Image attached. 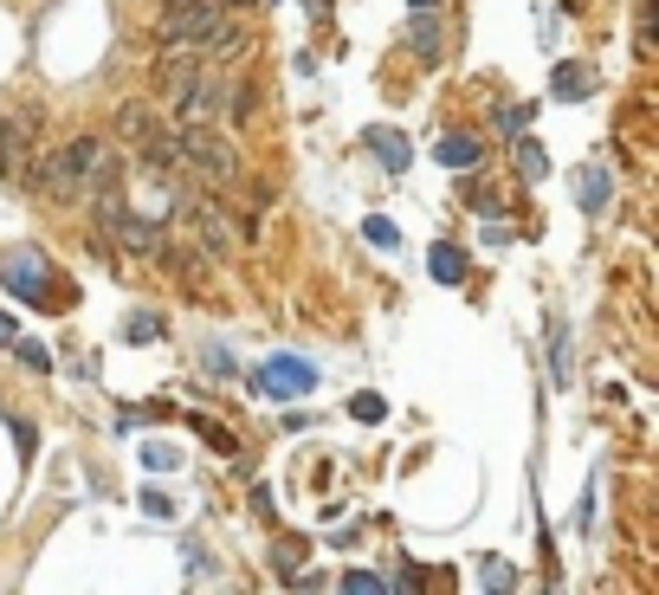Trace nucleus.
Returning <instances> with one entry per match:
<instances>
[{
	"instance_id": "obj_1",
	"label": "nucleus",
	"mask_w": 659,
	"mask_h": 595,
	"mask_svg": "<svg viewBox=\"0 0 659 595\" xmlns=\"http://www.w3.org/2000/svg\"><path fill=\"white\" fill-rule=\"evenodd\" d=\"M27 182L45 188L52 201H91V194H104V188H123V155H116L104 137H72L59 155L33 162Z\"/></svg>"
},
{
	"instance_id": "obj_2",
	"label": "nucleus",
	"mask_w": 659,
	"mask_h": 595,
	"mask_svg": "<svg viewBox=\"0 0 659 595\" xmlns=\"http://www.w3.org/2000/svg\"><path fill=\"white\" fill-rule=\"evenodd\" d=\"M162 104L182 117V123H214V65L201 59V52H182V46H169V59H162Z\"/></svg>"
},
{
	"instance_id": "obj_3",
	"label": "nucleus",
	"mask_w": 659,
	"mask_h": 595,
	"mask_svg": "<svg viewBox=\"0 0 659 595\" xmlns=\"http://www.w3.org/2000/svg\"><path fill=\"white\" fill-rule=\"evenodd\" d=\"M175 143H182V169L194 182H214V188L240 182V149H233L226 130H214V123H182Z\"/></svg>"
},
{
	"instance_id": "obj_4",
	"label": "nucleus",
	"mask_w": 659,
	"mask_h": 595,
	"mask_svg": "<svg viewBox=\"0 0 659 595\" xmlns=\"http://www.w3.org/2000/svg\"><path fill=\"white\" fill-rule=\"evenodd\" d=\"M220 13L214 0H169V13H162V46H182V52H201L207 46V33H214Z\"/></svg>"
},
{
	"instance_id": "obj_5",
	"label": "nucleus",
	"mask_w": 659,
	"mask_h": 595,
	"mask_svg": "<svg viewBox=\"0 0 659 595\" xmlns=\"http://www.w3.org/2000/svg\"><path fill=\"white\" fill-rule=\"evenodd\" d=\"M182 214H187V226L201 233L207 260H233V253H240V226H226V214H220L207 194H187V201H182Z\"/></svg>"
},
{
	"instance_id": "obj_6",
	"label": "nucleus",
	"mask_w": 659,
	"mask_h": 595,
	"mask_svg": "<svg viewBox=\"0 0 659 595\" xmlns=\"http://www.w3.org/2000/svg\"><path fill=\"white\" fill-rule=\"evenodd\" d=\"M258 389H265V395H285V402H292V395H311V389H317V363H304V356H272V363L258 370Z\"/></svg>"
},
{
	"instance_id": "obj_7",
	"label": "nucleus",
	"mask_w": 659,
	"mask_h": 595,
	"mask_svg": "<svg viewBox=\"0 0 659 595\" xmlns=\"http://www.w3.org/2000/svg\"><path fill=\"white\" fill-rule=\"evenodd\" d=\"M27 155H33V130L27 123H0V175L7 182H27V169H33Z\"/></svg>"
},
{
	"instance_id": "obj_8",
	"label": "nucleus",
	"mask_w": 659,
	"mask_h": 595,
	"mask_svg": "<svg viewBox=\"0 0 659 595\" xmlns=\"http://www.w3.org/2000/svg\"><path fill=\"white\" fill-rule=\"evenodd\" d=\"M407 46H414L427 65H439V59H446V27L434 20V7H414V20H407Z\"/></svg>"
},
{
	"instance_id": "obj_9",
	"label": "nucleus",
	"mask_w": 659,
	"mask_h": 595,
	"mask_svg": "<svg viewBox=\"0 0 659 595\" xmlns=\"http://www.w3.org/2000/svg\"><path fill=\"white\" fill-rule=\"evenodd\" d=\"M363 143L375 149V162H382L388 175H402L407 162H414V149H407V137H402V130H388V123H375V130H363Z\"/></svg>"
},
{
	"instance_id": "obj_10",
	"label": "nucleus",
	"mask_w": 659,
	"mask_h": 595,
	"mask_svg": "<svg viewBox=\"0 0 659 595\" xmlns=\"http://www.w3.org/2000/svg\"><path fill=\"white\" fill-rule=\"evenodd\" d=\"M434 155H439V169H453V175H466V169H478V155H485V143H478L473 130H446Z\"/></svg>"
},
{
	"instance_id": "obj_11",
	"label": "nucleus",
	"mask_w": 659,
	"mask_h": 595,
	"mask_svg": "<svg viewBox=\"0 0 659 595\" xmlns=\"http://www.w3.org/2000/svg\"><path fill=\"white\" fill-rule=\"evenodd\" d=\"M576 201H582V214H601V208L615 201V175H608L601 162H588V169H576Z\"/></svg>"
},
{
	"instance_id": "obj_12",
	"label": "nucleus",
	"mask_w": 659,
	"mask_h": 595,
	"mask_svg": "<svg viewBox=\"0 0 659 595\" xmlns=\"http://www.w3.org/2000/svg\"><path fill=\"white\" fill-rule=\"evenodd\" d=\"M427 272H434L439 285H459V279H466V253H459L453 240H439L434 253H427Z\"/></svg>"
},
{
	"instance_id": "obj_13",
	"label": "nucleus",
	"mask_w": 659,
	"mask_h": 595,
	"mask_svg": "<svg viewBox=\"0 0 659 595\" xmlns=\"http://www.w3.org/2000/svg\"><path fill=\"white\" fill-rule=\"evenodd\" d=\"M595 91V72L588 65H556V104H576Z\"/></svg>"
},
{
	"instance_id": "obj_14",
	"label": "nucleus",
	"mask_w": 659,
	"mask_h": 595,
	"mask_svg": "<svg viewBox=\"0 0 659 595\" xmlns=\"http://www.w3.org/2000/svg\"><path fill=\"white\" fill-rule=\"evenodd\" d=\"M549 375H556V382H569V324H562V317H549Z\"/></svg>"
},
{
	"instance_id": "obj_15",
	"label": "nucleus",
	"mask_w": 659,
	"mask_h": 595,
	"mask_svg": "<svg viewBox=\"0 0 659 595\" xmlns=\"http://www.w3.org/2000/svg\"><path fill=\"white\" fill-rule=\"evenodd\" d=\"M182 563H187V583H214V551H201L194 537L182 544Z\"/></svg>"
},
{
	"instance_id": "obj_16",
	"label": "nucleus",
	"mask_w": 659,
	"mask_h": 595,
	"mask_svg": "<svg viewBox=\"0 0 659 595\" xmlns=\"http://www.w3.org/2000/svg\"><path fill=\"white\" fill-rule=\"evenodd\" d=\"M517 169H524V182H544V175H549V162H544V149L530 143V137H524V143H517Z\"/></svg>"
},
{
	"instance_id": "obj_17",
	"label": "nucleus",
	"mask_w": 659,
	"mask_h": 595,
	"mask_svg": "<svg viewBox=\"0 0 659 595\" xmlns=\"http://www.w3.org/2000/svg\"><path fill=\"white\" fill-rule=\"evenodd\" d=\"M13 350H20V363H27L33 375L52 370V350H45V343H20V336H13Z\"/></svg>"
},
{
	"instance_id": "obj_18",
	"label": "nucleus",
	"mask_w": 659,
	"mask_h": 595,
	"mask_svg": "<svg viewBox=\"0 0 659 595\" xmlns=\"http://www.w3.org/2000/svg\"><path fill=\"white\" fill-rule=\"evenodd\" d=\"M363 240H368V246H402L395 221H382V214H375V221H363Z\"/></svg>"
},
{
	"instance_id": "obj_19",
	"label": "nucleus",
	"mask_w": 659,
	"mask_h": 595,
	"mask_svg": "<svg viewBox=\"0 0 659 595\" xmlns=\"http://www.w3.org/2000/svg\"><path fill=\"white\" fill-rule=\"evenodd\" d=\"M498 130H511V137H524V130H530V104H511V111L498 104Z\"/></svg>"
},
{
	"instance_id": "obj_20",
	"label": "nucleus",
	"mask_w": 659,
	"mask_h": 595,
	"mask_svg": "<svg viewBox=\"0 0 659 595\" xmlns=\"http://www.w3.org/2000/svg\"><path fill=\"white\" fill-rule=\"evenodd\" d=\"M478 569H485V576H478L485 589H511V583H517V576H511V563H478Z\"/></svg>"
},
{
	"instance_id": "obj_21",
	"label": "nucleus",
	"mask_w": 659,
	"mask_h": 595,
	"mask_svg": "<svg viewBox=\"0 0 659 595\" xmlns=\"http://www.w3.org/2000/svg\"><path fill=\"white\" fill-rule=\"evenodd\" d=\"M123 336H130V343H149V336H162V317H130Z\"/></svg>"
},
{
	"instance_id": "obj_22",
	"label": "nucleus",
	"mask_w": 659,
	"mask_h": 595,
	"mask_svg": "<svg viewBox=\"0 0 659 595\" xmlns=\"http://www.w3.org/2000/svg\"><path fill=\"white\" fill-rule=\"evenodd\" d=\"M349 414H356V421H368V427H375V421H382V395H356V402H349Z\"/></svg>"
},
{
	"instance_id": "obj_23",
	"label": "nucleus",
	"mask_w": 659,
	"mask_h": 595,
	"mask_svg": "<svg viewBox=\"0 0 659 595\" xmlns=\"http://www.w3.org/2000/svg\"><path fill=\"white\" fill-rule=\"evenodd\" d=\"M343 589H356V595H382V576H368V569H349V576H343Z\"/></svg>"
},
{
	"instance_id": "obj_24",
	"label": "nucleus",
	"mask_w": 659,
	"mask_h": 595,
	"mask_svg": "<svg viewBox=\"0 0 659 595\" xmlns=\"http://www.w3.org/2000/svg\"><path fill=\"white\" fill-rule=\"evenodd\" d=\"M143 466H149V473H175V453H169V446H149Z\"/></svg>"
},
{
	"instance_id": "obj_25",
	"label": "nucleus",
	"mask_w": 659,
	"mask_h": 595,
	"mask_svg": "<svg viewBox=\"0 0 659 595\" xmlns=\"http://www.w3.org/2000/svg\"><path fill=\"white\" fill-rule=\"evenodd\" d=\"M143 518H169V498L162 492H143Z\"/></svg>"
},
{
	"instance_id": "obj_26",
	"label": "nucleus",
	"mask_w": 659,
	"mask_h": 595,
	"mask_svg": "<svg viewBox=\"0 0 659 595\" xmlns=\"http://www.w3.org/2000/svg\"><path fill=\"white\" fill-rule=\"evenodd\" d=\"M201 434H207V441H214L220 453H233V434H226V427H214V421H201Z\"/></svg>"
},
{
	"instance_id": "obj_27",
	"label": "nucleus",
	"mask_w": 659,
	"mask_h": 595,
	"mask_svg": "<svg viewBox=\"0 0 659 595\" xmlns=\"http://www.w3.org/2000/svg\"><path fill=\"white\" fill-rule=\"evenodd\" d=\"M207 370H214V375H233V356H226L220 343H214V350H207Z\"/></svg>"
},
{
	"instance_id": "obj_28",
	"label": "nucleus",
	"mask_w": 659,
	"mask_h": 595,
	"mask_svg": "<svg viewBox=\"0 0 659 595\" xmlns=\"http://www.w3.org/2000/svg\"><path fill=\"white\" fill-rule=\"evenodd\" d=\"M0 350H13V324L7 317H0Z\"/></svg>"
},
{
	"instance_id": "obj_29",
	"label": "nucleus",
	"mask_w": 659,
	"mask_h": 595,
	"mask_svg": "<svg viewBox=\"0 0 659 595\" xmlns=\"http://www.w3.org/2000/svg\"><path fill=\"white\" fill-rule=\"evenodd\" d=\"M311 7H317V13H324V7H330V0H311Z\"/></svg>"
},
{
	"instance_id": "obj_30",
	"label": "nucleus",
	"mask_w": 659,
	"mask_h": 595,
	"mask_svg": "<svg viewBox=\"0 0 659 595\" xmlns=\"http://www.w3.org/2000/svg\"><path fill=\"white\" fill-rule=\"evenodd\" d=\"M414 7H434V0H414Z\"/></svg>"
}]
</instances>
